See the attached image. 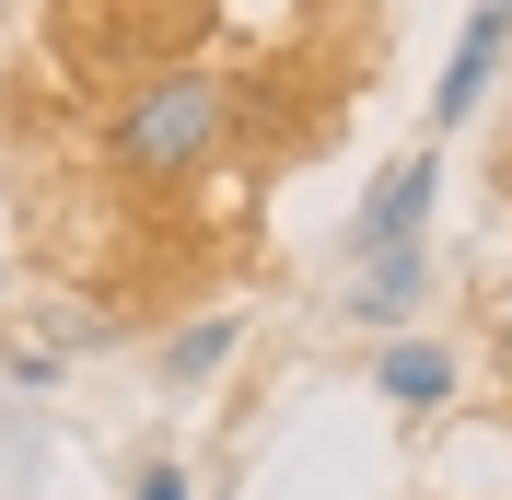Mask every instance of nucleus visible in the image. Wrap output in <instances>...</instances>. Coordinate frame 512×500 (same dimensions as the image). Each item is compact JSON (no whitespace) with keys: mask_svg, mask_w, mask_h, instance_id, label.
<instances>
[{"mask_svg":"<svg viewBox=\"0 0 512 500\" xmlns=\"http://www.w3.org/2000/svg\"><path fill=\"white\" fill-rule=\"evenodd\" d=\"M501 361H512V291H501Z\"/></svg>","mask_w":512,"mask_h":500,"instance_id":"nucleus-8","label":"nucleus"},{"mask_svg":"<svg viewBox=\"0 0 512 500\" xmlns=\"http://www.w3.org/2000/svg\"><path fill=\"white\" fill-rule=\"evenodd\" d=\"M419 291H431V245H396V256H361V280H350V326H373V338H396L419 314Z\"/></svg>","mask_w":512,"mask_h":500,"instance_id":"nucleus-5","label":"nucleus"},{"mask_svg":"<svg viewBox=\"0 0 512 500\" xmlns=\"http://www.w3.org/2000/svg\"><path fill=\"white\" fill-rule=\"evenodd\" d=\"M128 500H198V477H187V466H175V454H152V466L128 477Z\"/></svg>","mask_w":512,"mask_h":500,"instance_id":"nucleus-7","label":"nucleus"},{"mask_svg":"<svg viewBox=\"0 0 512 500\" xmlns=\"http://www.w3.org/2000/svg\"><path fill=\"white\" fill-rule=\"evenodd\" d=\"M431 198H443V152H396L373 187H361V210H350V256L419 245V233H431Z\"/></svg>","mask_w":512,"mask_h":500,"instance_id":"nucleus-2","label":"nucleus"},{"mask_svg":"<svg viewBox=\"0 0 512 500\" xmlns=\"http://www.w3.org/2000/svg\"><path fill=\"white\" fill-rule=\"evenodd\" d=\"M233 349H245V314H198V326H175V338H163L152 349V373L163 384H175V396H198V384H210V373H222V361H233Z\"/></svg>","mask_w":512,"mask_h":500,"instance_id":"nucleus-6","label":"nucleus"},{"mask_svg":"<svg viewBox=\"0 0 512 500\" xmlns=\"http://www.w3.org/2000/svg\"><path fill=\"white\" fill-rule=\"evenodd\" d=\"M373 396L396 407V419H443L454 407V349L443 338H384L373 349Z\"/></svg>","mask_w":512,"mask_h":500,"instance_id":"nucleus-4","label":"nucleus"},{"mask_svg":"<svg viewBox=\"0 0 512 500\" xmlns=\"http://www.w3.org/2000/svg\"><path fill=\"white\" fill-rule=\"evenodd\" d=\"M233 117H245L233 70H210V59H163V70H140V82H128V94L94 117V152L117 163L128 187H198V175L233 152Z\"/></svg>","mask_w":512,"mask_h":500,"instance_id":"nucleus-1","label":"nucleus"},{"mask_svg":"<svg viewBox=\"0 0 512 500\" xmlns=\"http://www.w3.org/2000/svg\"><path fill=\"white\" fill-rule=\"evenodd\" d=\"M501 59H512V0H478L466 35H454V59H443V82H431V128H478V94L501 82Z\"/></svg>","mask_w":512,"mask_h":500,"instance_id":"nucleus-3","label":"nucleus"}]
</instances>
